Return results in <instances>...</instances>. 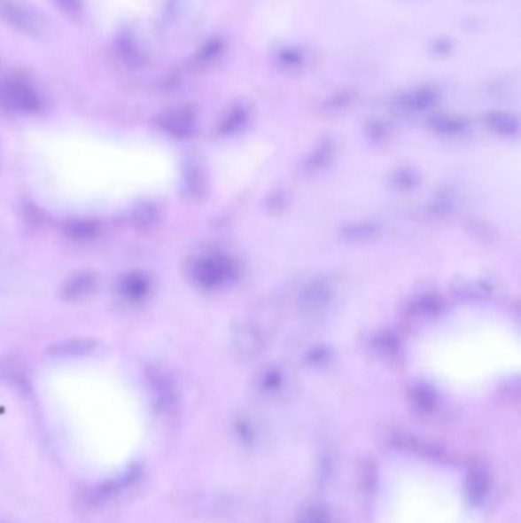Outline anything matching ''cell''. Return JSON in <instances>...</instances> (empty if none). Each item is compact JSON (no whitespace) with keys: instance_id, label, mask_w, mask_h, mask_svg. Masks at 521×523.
Here are the masks:
<instances>
[{"instance_id":"cell-2","label":"cell","mask_w":521,"mask_h":523,"mask_svg":"<svg viewBox=\"0 0 521 523\" xmlns=\"http://www.w3.org/2000/svg\"><path fill=\"white\" fill-rule=\"evenodd\" d=\"M436 346L439 373L459 383H477L499 372H508L517 363L509 332L497 324H478L448 334Z\"/></svg>"},{"instance_id":"cell-8","label":"cell","mask_w":521,"mask_h":523,"mask_svg":"<svg viewBox=\"0 0 521 523\" xmlns=\"http://www.w3.org/2000/svg\"><path fill=\"white\" fill-rule=\"evenodd\" d=\"M94 274L82 273L74 276L67 280L66 285L63 286V294L69 299H78L82 295L88 294L94 288Z\"/></svg>"},{"instance_id":"cell-3","label":"cell","mask_w":521,"mask_h":523,"mask_svg":"<svg viewBox=\"0 0 521 523\" xmlns=\"http://www.w3.org/2000/svg\"><path fill=\"white\" fill-rule=\"evenodd\" d=\"M0 22L35 40L50 37V22L43 14L20 0H0Z\"/></svg>"},{"instance_id":"cell-12","label":"cell","mask_w":521,"mask_h":523,"mask_svg":"<svg viewBox=\"0 0 521 523\" xmlns=\"http://www.w3.org/2000/svg\"><path fill=\"white\" fill-rule=\"evenodd\" d=\"M217 50H219V46H217L216 43L206 46V48L202 50V52H200V60H208V59H211V57L216 54Z\"/></svg>"},{"instance_id":"cell-1","label":"cell","mask_w":521,"mask_h":523,"mask_svg":"<svg viewBox=\"0 0 521 523\" xmlns=\"http://www.w3.org/2000/svg\"><path fill=\"white\" fill-rule=\"evenodd\" d=\"M379 523H466L459 487L432 465L404 462L388 468L379 488Z\"/></svg>"},{"instance_id":"cell-7","label":"cell","mask_w":521,"mask_h":523,"mask_svg":"<svg viewBox=\"0 0 521 523\" xmlns=\"http://www.w3.org/2000/svg\"><path fill=\"white\" fill-rule=\"evenodd\" d=\"M158 124L162 130H166L170 135H183L189 130L191 121H190L189 113L185 112L168 111L162 113L158 120Z\"/></svg>"},{"instance_id":"cell-6","label":"cell","mask_w":521,"mask_h":523,"mask_svg":"<svg viewBox=\"0 0 521 523\" xmlns=\"http://www.w3.org/2000/svg\"><path fill=\"white\" fill-rule=\"evenodd\" d=\"M95 346L97 343L92 339H67L51 345L46 354L50 356H56V358L84 355V354L94 351Z\"/></svg>"},{"instance_id":"cell-10","label":"cell","mask_w":521,"mask_h":523,"mask_svg":"<svg viewBox=\"0 0 521 523\" xmlns=\"http://www.w3.org/2000/svg\"><path fill=\"white\" fill-rule=\"evenodd\" d=\"M65 16L78 20L84 14V5L82 0H51Z\"/></svg>"},{"instance_id":"cell-11","label":"cell","mask_w":521,"mask_h":523,"mask_svg":"<svg viewBox=\"0 0 521 523\" xmlns=\"http://www.w3.org/2000/svg\"><path fill=\"white\" fill-rule=\"evenodd\" d=\"M73 236L75 238H82V239H86V238H92L97 233V229H95V225L89 222H78L74 223L73 227Z\"/></svg>"},{"instance_id":"cell-9","label":"cell","mask_w":521,"mask_h":523,"mask_svg":"<svg viewBox=\"0 0 521 523\" xmlns=\"http://www.w3.org/2000/svg\"><path fill=\"white\" fill-rule=\"evenodd\" d=\"M121 290L122 294L128 295V299L138 301V299H143L145 293L149 291V282L143 274H128L122 278Z\"/></svg>"},{"instance_id":"cell-4","label":"cell","mask_w":521,"mask_h":523,"mask_svg":"<svg viewBox=\"0 0 521 523\" xmlns=\"http://www.w3.org/2000/svg\"><path fill=\"white\" fill-rule=\"evenodd\" d=\"M0 107L14 113L34 115L43 109V98L39 90L22 75H2Z\"/></svg>"},{"instance_id":"cell-5","label":"cell","mask_w":521,"mask_h":523,"mask_svg":"<svg viewBox=\"0 0 521 523\" xmlns=\"http://www.w3.org/2000/svg\"><path fill=\"white\" fill-rule=\"evenodd\" d=\"M139 478H141L139 467L128 468L126 473L120 474L117 478L107 479L105 482L92 487V490L88 491L84 502L90 507H100L105 502L117 497L122 491L128 490V487H132Z\"/></svg>"}]
</instances>
